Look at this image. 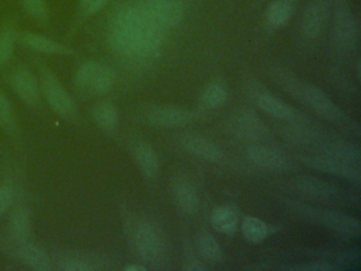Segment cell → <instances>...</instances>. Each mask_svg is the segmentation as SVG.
Masks as SVG:
<instances>
[{
	"instance_id": "1",
	"label": "cell",
	"mask_w": 361,
	"mask_h": 271,
	"mask_svg": "<svg viewBox=\"0 0 361 271\" xmlns=\"http://www.w3.org/2000/svg\"><path fill=\"white\" fill-rule=\"evenodd\" d=\"M164 30L152 23L137 6H124L111 20V42L124 56L143 59L155 54L164 42Z\"/></svg>"
},
{
	"instance_id": "2",
	"label": "cell",
	"mask_w": 361,
	"mask_h": 271,
	"mask_svg": "<svg viewBox=\"0 0 361 271\" xmlns=\"http://www.w3.org/2000/svg\"><path fill=\"white\" fill-rule=\"evenodd\" d=\"M284 80V87L286 90L295 95L304 105L312 108L319 116L331 122H344L345 114L320 88L314 85L303 84L293 76L285 74Z\"/></svg>"
},
{
	"instance_id": "3",
	"label": "cell",
	"mask_w": 361,
	"mask_h": 271,
	"mask_svg": "<svg viewBox=\"0 0 361 271\" xmlns=\"http://www.w3.org/2000/svg\"><path fill=\"white\" fill-rule=\"evenodd\" d=\"M334 38L340 51H350L358 40V25L350 0H331Z\"/></svg>"
},
{
	"instance_id": "4",
	"label": "cell",
	"mask_w": 361,
	"mask_h": 271,
	"mask_svg": "<svg viewBox=\"0 0 361 271\" xmlns=\"http://www.w3.org/2000/svg\"><path fill=\"white\" fill-rule=\"evenodd\" d=\"M136 6L152 23L164 31L176 27L185 18V6L178 0H139Z\"/></svg>"
},
{
	"instance_id": "5",
	"label": "cell",
	"mask_w": 361,
	"mask_h": 271,
	"mask_svg": "<svg viewBox=\"0 0 361 271\" xmlns=\"http://www.w3.org/2000/svg\"><path fill=\"white\" fill-rule=\"evenodd\" d=\"M39 76H41L42 90L50 107L64 118H73L77 110L75 102L63 86L58 76L44 65H39Z\"/></svg>"
},
{
	"instance_id": "6",
	"label": "cell",
	"mask_w": 361,
	"mask_h": 271,
	"mask_svg": "<svg viewBox=\"0 0 361 271\" xmlns=\"http://www.w3.org/2000/svg\"><path fill=\"white\" fill-rule=\"evenodd\" d=\"M297 211L338 234L356 239L360 235V224L358 220L341 212L301 207H298Z\"/></svg>"
},
{
	"instance_id": "7",
	"label": "cell",
	"mask_w": 361,
	"mask_h": 271,
	"mask_svg": "<svg viewBox=\"0 0 361 271\" xmlns=\"http://www.w3.org/2000/svg\"><path fill=\"white\" fill-rule=\"evenodd\" d=\"M331 14V0H308L301 18V32L307 40H316L324 32Z\"/></svg>"
},
{
	"instance_id": "8",
	"label": "cell",
	"mask_w": 361,
	"mask_h": 271,
	"mask_svg": "<svg viewBox=\"0 0 361 271\" xmlns=\"http://www.w3.org/2000/svg\"><path fill=\"white\" fill-rule=\"evenodd\" d=\"M229 128L235 137L249 141H262L270 135L269 129L263 121L247 110H240L230 116Z\"/></svg>"
},
{
	"instance_id": "9",
	"label": "cell",
	"mask_w": 361,
	"mask_h": 271,
	"mask_svg": "<svg viewBox=\"0 0 361 271\" xmlns=\"http://www.w3.org/2000/svg\"><path fill=\"white\" fill-rule=\"evenodd\" d=\"M301 160L307 167L317 169V171L340 176L345 179L352 180L356 183L360 182V165L350 164V163L344 162L339 159L325 156L319 152H314V155H310V156L301 157Z\"/></svg>"
},
{
	"instance_id": "10",
	"label": "cell",
	"mask_w": 361,
	"mask_h": 271,
	"mask_svg": "<svg viewBox=\"0 0 361 271\" xmlns=\"http://www.w3.org/2000/svg\"><path fill=\"white\" fill-rule=\"evenodd\" d=\"M10 84L14 92L27 105L37 106L39 104L41 88L35 74L26 66H18L11 72Z\"/></svg>"
},
{
	"instance_id": "11",
	"label": "cell",
	"mask_w": 361,
	"mask_h": 271,
	"mask_svg": "<svg viewBox=\"0 0 361 271\" xmlns=\"http://www.w3.org/2000/svg\"><path fill=\"white\" fill-rule=\"evenodd\" d=\"M290 186L299 194L316 200L337 201L341 198V192L337 186L310 176L295 177Z\"/></svg>"
},
{
	"instance_id": "12",
	"label": "cell",
	"mask_w": 361,
	"mask_h": 271,
	"mask_svg": "<svg viewBox=\"0 0 361 271\" xmlns=\"http://www.w3.org/2000/svg\"><path fill=\"white\" fill-rule=\"evenodd\" d=\"M134 243L139 255L147 262H155L161 254V241L157 231L147 222L135 228Z\"/></svg>"
},
{
	"instance_id": "13",
	"label": "cell",
	"mask_w": 361,
	"mask_h": 271,
	"mask_svg": "<svg viewBox=\"0 0 361 271\" xmlns=\"http://www.w3.org/2000/svg\"><path fill=\"white\" fill-rule=\"evenodd\" d=\"M18 42L35 51V52L43 53L48 55H73L75 51L61 44L58 40H52L43 34L32 31H22L18 33Z\"/></svg>"
},
{
	"instance_id": "14",
	"label": "cell",
	"mask_w": 361,
	"mask_h": 271,
	"mask_svg": "<svg viewBox=\"0 0 361 271\" xmlns=\"http://www.w3.org/2000/svg\"><path fill=\"white\" fill-rule=\"evenodd\" d=\"M247 157L257 167L272 171H281L288 165V160L284 155L264 144L255 143L249 146Z\"/></svg>"
},
{
	"instance_id": "15",
	"label": "cell",
	"mask_w": 361,
	"mask_h": 271,
	"mask_svg": "<svg viewBox=\"0 0 361 271\" xmlns=\"http://www.w3.org/2000/svg\"><path fill=\"white\" fill-rule=\"evenodd\" d=\"M300 0H272L265 12V23L269 29L285 27L295 14Z\"/></svg>"
},
{
	"instance_id": "16",
	"label": "cell",
	"mask_w": 361,
	"mask_h": 271,
	"mask_svg": "<svg viewBox=\"0 0 361 271\" xmlns=\"http://www.w3.org/2000/svg\"><path fill=\"white\" fill-rule=\"evenodd\" d=\"M149 123L159 127H178L188 124L192 116L188 110L179 107H158L147 114Z\"/></svg>"
},
{
	"instance_id": "17",
	"label": "cell",
	"mask_w": 361,
	"mask_h": 271,
	"mask_svg": "<svg viewBox=\"0 0 361 271\" xmlns=\"http://www.w3.org/2000/svg\"><path fill=\"white\" fill-rule=\"evenodd\" d=\"M257 104L263 112L274 118L287 121V122L301 121V114L295 108L274 95H268V93L259 95Z\"/></svg>"
},
{
	"instance_id": "18",
	"label": "cell",
	"mask_w": 361,
	"mask_h": 271,
	"mask_svg": "<svg viewBox=\"0 0 361 271\" xmlns=\"http://www.w3.org/2000/svg\"><path fill=\"white\" fill-rule=\"evenodd\" d=\"M183 143L188 152L209 162H219L223 159L224 154L221 148L200 136L185 137Z\"/></svg>"
},
{
	"instance_id": "19",
	"label": "cell",
	"mask_w": 361,
	"mask_h": 271,
	"mask_svg": "<svg viewBox=\"0 0 361 271\" xmlns=\"http://www.w3.org/2000/svg\"><path fill=\"white\" fill-rule=\"evenodd\" d=\"M18 254L23 264L33 270L49 271L51 269V260L48 254L33 243H29L27 241L23 243L18 249Z\"/></svg>"
},
{
	"instance_id": "20",
	"label": "cell",
	"mask_w": 361,
	"mask_h": 271,
	"mask_svg": "<svg viewBox=\"0 0 361 271\" xmlns=\"http://www.w3.org/2000/svg\"><path fill=\"white\" fill-rule=\"evenodd\" d=\"M18 27L13 19H9L0 28V67L7 65L16 52L18 42Z\"/></svg>"
},
{
	"instance_id": "21",
	"label": "cell",
	"mask_w": 361,
	"mask_h": 271,
	"mask_svg": "<svg viewBox=\"0 0 361 271\" xmlns=\"http://www.w3.org/2000/svg\"><path fill=\"white\" fill-rule=\"evenodd\" d=\"M174 196L177 205L187 214H194L200 207L197 192L191 182L179 180L174 186Z\"/></svg>"
},
{
	"instance_id": "22",
	"label": "cell",
	"mask_w": 361,
	"mask_h": 271,
	"mask_svg": "<svg viewBox=\"0 0 361 271\" xmlns=\"http://www.w3.org/2000/svg\"><path fill=\"white\" fill-rule=\"evenodd\" d=\"M211 224L217 232L231 235L235 232L238 224V215L232 207H215L211 214Z\"/></svg>"
},
{
	"instance_id": "23",
	"label": "cell",
	"mask_w": 361,
	"mask_h": 271,
	"mask_svg": "<svg viewBox=\"0 0 361 271\" xmlns=\"http://www.w3.org/2000/svg\"><path fill=\"white\" fill-rule=\"evenodd\" d=\"M134 156L141 171L147 178H153L157 175L159 161L155 150L149 144L143 142L137 144L134 148Z\"/></svg>"
},
{
	"instance_id": "24",
	"label": "cell",
	"mask_w": 361,
	"mask_h": 271,
	"mask_svg": "<svg viewBox=\"0 0 361 271\" xmlns=\"http://www.w3.org/2000/svg\"><path fill=\"white\" fill-rule=\"evenodd\" d=\"M9 232L16 243H26L31 234L30 215L25 209L12 212L9 219Z\"/></svg>"
},
{
	"instance_id": "25",
	"label": "cell",
	"mask_w": 361,
	"mask_h": 271,
	"mask_svg": "<svg viewBox=\"0 0 361 271\" xmlns=\"http://www.w3.org/2000/svg\"><path fill=\"white\" fill-rule=\"evenodd\" d=\"M242 233L248 243L257 245L268 236L269 227L259 218L247 216L243 220Z\"/></svg>"
},
{
	"instance_id": "26",
	"label": "cell",
	"mask_w": 361,
	"mask_h": 271,
	"mask_svg": "<svg viewBox=\"0 0 361 271\" xmlns=\"http://www.w3.org/2000/svg\"><path fill=\"white\" fill-rule=\"evenodd\" d=\"M196 246H197L198 253L206 262L211 264H217L221 262L223 258L221 247L210 233H200L198 235Z\"/></svg>"
},
{
	"instance_id": "27",
	"label": "cell",
	"mask_w": 361,
	"mask_h": 271,
	"mask_svg": "<svg viewBox=\"0 0 361 271\" xmlns=\"http://www.w3.org/2000/svg\"><path fill=\"white\" fill-rule=\"evenodd\" d=\"M102 63L90 59L79 66L75 76V82L79 88L92 91V85L96 80Z\"/></svg>"
},
{
	"instance_id": "28",
	"label": "cell",
	"mask_w": 361,
	"mask_h": 271,
	"mask_svg": "<svg viewBox=\"0 0 361 271\" xmlns=\"http://www.w3.org/2000/svg\"><path fill=\"white\" fill-rule=\"evenodd\" d=\"M23 11L35 23L42 25L50 23V10L47 0H18Z\"/></svg>"
},
{
	"instance_id": "29",
	"label": "cell",
	"mask_w": 361,
	"mask_h": 271,
	"mask_svg": "<svg viewBox=\"0 0 361 271\" xmlns=\"http://www.w3.org/2000/svg\"><path fill=\"white\" fill-rule=\"evenodd\" d=\"M94 122L104 131H111L117 126L119 114L116 106L111 103H101L92 112Z\"/></svg>"
},
{
	"instance_id": "30",
	"label": "cell",
	"mask_w": 361,
	"mask_h": 271,
	"mask_svg": "<svg viewBox=\"0 0 361 271\" xmlns=\"http://www.w3.org/2000/svg\"><path fill=\"white\" fill-rule=\"evenodd\" d=\"M116 82V72L111 66L102 64L90 92L94 95H106L113 89Z\"/></svg>"
},
{
	"instance_id": "31",
	"label": "cell",
	"mask_w": 361,
	"mask_h": 271,
	"mask_svg": "<svg viewBox=\"0 0 361 271\" xmlns=\"http://www.w3.org/2000/svg\"><path fill=\"white\" fill-rule=\"evenodd\" d=\"M228 93L225 87L219 83L208 85L202 91V102L209 108H219L225 105L227 102Z\"/></svg>"
},
{
	"instance_id": "32",
	"label": "cell",
	"mask_w": 361,
	"mask_h": 271,
	"mask_svg": "<svg viewBox=\"0 0 361 271\" xmlns=\"http://www.w3.org/2000/svg\"><path fill=\"white\" fill-rule=\"evenodd\" d=\"M0 126L10 133H16L18 131L13 108L5 93L1 90H0Z\"/></svg>"
},
{
	"instance_id": "33",
	"label": "cell",
	"mask_w": 361,
	"mask_h": 271,
	"mask_svg": "<svg viewBox=\"0 0 361 271\" xmlns=\"http://www.w3.org/2000/svg\"><path fill=\"white\" fill-rule=\"evenodd\" d=\"M61 268L65 271H92L96 269L92 263L81 258H66L62 260Z\"/></svg>"
},
{
	"instance_id": "34",
	"label": "cell",
	"mask_w": 361,
	"mask_h": 271,
	"mask_svg": "<svg viewBox=\"0 0 361 271\" xmlns=\"http://www.w3.org/2000/svg\"><path fill=\"white\" fill-rule=\"evenodd\" d=\"M285 269L290 270H334L337 267L331 265V263H312V264L295 265V266L286 267Z\"/></svg>"
},
{
	"instance_id": "35",
	"label": "cell",
	"mask_w": 361,
	"mask_h": 271,
	"mask_svg": "<svg viewBox=\"0 0 361 271\" xmlns=\"http://www.w3.org/2000/svg\"><path fill=\"white\" fill-rule=\"evenodd\" d=\"M13 201V192L7 186L0 188V216L3 215L9 209Z\"/></svg>"
},
{
	"instance_id": "36",
	"label": "cell",
	"mask_w": 361,
	"mask_h": 271,
	"mask_svg": "<svg viewBox=\"0 0 361 271\" xmlns=\"http://www.w3.org/2000/svg\"><path fill=\"white\" fill-rule=\"evenodd\" d=\"M187 264L188 266L185 267V269H187V270H204V269H206L202 264H200V262L195 260V258H190L189 260H188Z\"/></svg>"
},
{
	"instance_id": "37",
	"label": "cell",
	"mask_w": 361,
	"mask_h": 271,
	"mask_svg": "<svg viewBox=\"0 0 361 271\" xmlns=\"http://www.w3.org/2000/svg\"><path fill=\"white\" fill-rule=\"evenodd\" d=\"M90 1H92V0H78V13H79V15H81L82 13L84 12V10L87 8Z\"/></svg>"
},
{
	"instance_id": "38",
	"label": "cell",
	"mask_w": 361,
	"mask_h": 271,
	"mask_svg": "<svg viewBox=\"0 0 361 271\" xmlns=\"http://www.w3.org/2000/svg\"><path fill=\"white\" fill-rule=\"evenodd\" d=\"M126 271H145V270H147V268H145V266H142V265L135 264V265H130V266L126 267Z\"/></svg>"
}]
</instances>
